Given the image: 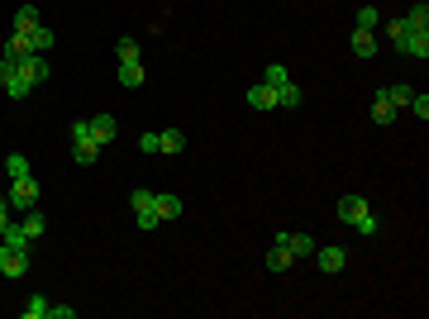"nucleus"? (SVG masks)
<instances>
[{"instance_id": "obj_17", "label": "nucleus", "mask_w": 429, "mask_h": 319, "mask_svg": "<svg viewBox=\"0 0 429 319\" xmlns=\"http://www.w3.org/2000/svg\"><path fill=\"white\" fill-rule=\"evenodd\" d=\"M29 29H38V10H33V5H19L15 10V33H29Z\"/></svg>"}, {"instance_id": "obj_2", "label": "nucleus", "mask_w": 429, "mask_h": 319, "mask_svg": "<svg viewBox=\"0 0 429 319\" xmlns=\"http://www.w3.org/2000/svg\"><path fill=\"white\" fill-rule=\"evenodd\" d=\"M5 200H10V210H33V205H38V181H33V172H29V176H19L15 186H10V195H5Z\"/></svg>"}, {"instance_id": "obj_15", "label": "nucleus", "mask_w": 429, "mask_h": 319, "mask_svg": "<svg viewBox=\"0 0 429 319\" xmlns=\"http://www.w3.org/2000/svg\"><path fill=\"white\" fill-rule=\"evenodd\" d=\"M19 229H24V239H43V234H48V220H43V215H38V210H29V220H24V224H19Z\"/></svg>"}, {"instance_id": "obj_23", "label": "nucleus", "mask_w": 429, "mask_h": 319, "mask_svg": "<svg viewBox=\"0 0 429 319\" xmlns=\"http://www.w3.org/2000/svg\"><path fill=\"white\" fill-rule=\"evenodd\" d=\"M158 139H162V153H181V148H186V134H181V129H167Z\"/></svg>"}, {"instance_id": "obj_33", "label": "nucleus", "mask_w": 429, "mask_h": 319, "mask_svg": "<svg viewBox=\"0 0 429 319\" xmlns=\"http://www.w3.org/2000/svg\"><path fill=\"white\" fill-rule=\"evenodd\" d=\"M48 315H53V319H77V310H72V305H53Z\"/></svg>"}, {"instance_id": "obj_34", "label": "nucleus", "mask_w": 429, "mask_h": 319, "mask_svg": "<svg viewBox=\"0 0 429 319\" xmlns=\"http://www.w3.org/2000/svg\"><path fill=\"white\" fill-rule=\"evenodd\" d=\"M5 224H10V200L0 195V229H5Z\"/></svg>"}, {"instance_id": "obj_3", "label": "nucleus", "mask_w": 429, "mask_h": 319, "mask_svg": "<svg viewBox=\"0 0 429 319\" xmlns=\"http://www.w3.org/2000/svg\"><path fill=\"white\" fill-rule=\"evenodd\" d=\"M396 48L406 53V58H420V63H425L429 58V29H411V24H406V33L396 38Z\"/></svg>"}, {"instance_id": "obj_28", "label": "nucleus", "mask_w": 429, "mask_h": 319, "mask_svg": "<svg viewBox=\"0 0 429 319\" xmlns=\"http://www.w3.org/2000/svg\"><path fill=\"white\" fill-rule=\"evenodd\" d=\"M115 53H120V63L139 58V38H120V43H115Z\"/></svg>"}, {"instance_id": "obj_5", "label": "nucleus", "mask_w": 429, "mask_h": 319, "mask_svg": "<svg viewBox=\"0 0 429 319\" xmlns=\"http://www.w3.org/2000/svg\"><path fill=\"white\" fill-rule=\"evenodd\" d=\"M367 215V195H344V200H339V224H358Z\"/></svg>"}, {"instance_id": "obj_6", "label": "nucleus", "mask_w": 429, "mask_h": 319, "mask_svg": "<svg viewBox=\"0 0 429 319\" xmlns=\"http://www.w3.org/2000/svg\"><path fill=\"white\" fill-rule=\"evenodd\" d=\"M91 134H95V144H100V148H110V144H115V134H120L115 114H95V119H91Z\"/></svg>"}, {"instance_id": "obj_1", "label": "nucleus", "mask_w": 429, "mask_h": 319, "mask_svg": "<svg viewBox=\"0 0 429 319\" xmlns=\"http://www.w3.org/2000/svg\"><path fill=\"white\" fill-rule=\"evenodd\" d=\"M272 243H282V248H286L291 257H296V262L315 257V248H319V243L310 239V234H296V229H277V239H272Z\"/></svg>"}, {"instance_id": "obj_13", "label": "nucleus", "mask_w": 429, "mask_h": 319, "mask_svg": "<svg viewBox=\"0 0 429 319\" xmlns=\"http://www.w3.org/2000/svg\"><path fill=\"white\" fill-rule=\"evenodd\" d=\"M153 210H158V220H176V215H181V200L167 195V191H158L153 195Z\"/></svg>"}, {"instance_id": "obj_7", "label": "nucleus", "mask_w": 429, "mask_h": 319, "mask_svg": "<svg viewBox=\"0 0 429 319\" xmlns=\"http://www.w3.org/2000/svg\"><path fill=\"white\" fill-rule=\"evenodd\" d=\"M353 58H377V29H353Z\"/></svg>"}, {"instance_id": "obj_25", "label": "nucleus", "mask_w": 429, "mask_h": 319, "mask_svg": "<svg viewBox=\"0 0 429 319\" xmlns=\"http://www.w3.org/2000/svg\"><path fill=\"white\" fill-rule=\"evenodd\" d=\"M77 144H95L91 119H77V124H72V148H77Z\"/></svg>"}, {"instance_id": "obj_11", "label": "nucleus", "mask_w": 429, "mask_h": 319, "mask_svg": "<svg viewBox=\"0 0 429 319\" xmlns=\"http://www.w3.org/2000/svg\"><path fill=\"white\" fill-rule=\"evenodd\" d=\"M115 77H120V86H129V91H134V86H143V63H139V58H129V63H120V72H115Z\"/></svg>"}, {"instance_id": "obj_19", "label": "nucleus", "mask_w": 429, "mask_h": 319, "mask_svg": "<svg viewBox=\"0 0 429 319\" xmlns=\"http://www.w3.org/2000/svg\"><path fill=\"white\" fill-rule=\"evenodd\" d=\"M411 86H406V81H396V86H386V100H391V105H396V110H406V105H411Z\"/></svg>"}, {"instance_id": "obj_4", "label": "nucleus", "mask_w": 429, "mask_h": 319, "mask_svg": "<svg viewBox=\"0 0 429 319\" xmlns=\"http://www.w3.org/2000/svg\"><path fill=\"white\" fill-rule=\"evenodd\" d=\"M315 267L324 271V276H339V271L349 267V253H344L339 243H329V248H315Z\"/></svg>"}, {"instance_id": "obj_27", "label": "nucleus", "mask_w": 429, "mask_h": 319, "mask_svg": "<svg viewBox=\"0 0 429 319\" xmlns=\"http://www.w3.org/2000/svg\"><path fill=\"white\" fill-rule=\"evenodd\" d=\"M263 81H268L272 91H277V86H282V81H291V72H286L282 63H272V67H268V77H263Z\"/></svg>"}, {"instance_id": "obj_16", "label": "nucleus", "mask_w": 429, "mask_h": 319, "mask_svg": "<svg viewBox=\"0 0 429 319\" xmlns=\"http://www.w3.org/2000/svg\"><path fill=\"white\" fill-rule=\"evenodd\" d=\"M406 24L411 29H429V0H415L411 10H406Z\"/></svg>"}, {"instance_id": "obj_21", "label": "nucleus", "mask_w": 429, "mask_h": 319, "mask_svg": "<svg viewBox=\"0 0 429 319\" xmlns=\"http://www.w3.org/2000/svg\"><path fill=\"white\" fill-rule=\"evenodd\" d=\"M381 24V10L377 5H363V10H358V19H353V29H377Z\"/></svg>"}, {"instance_id": "obj_9", "label": "nucleus", "mask_w": 429, "mask_h": 319, "mask_svg": "<svg viewBox=\"0 0 429 319\" xmlns=\"http://www.w3.org/2000/svg\"><path fill=\"white\" fill-rule=\"evenodd\" d=\"M301 86H296V81H282V86H277V110H301Z\"/></svg>"}, {"instance_id": "obj_18", "label": "nucleus", "mask_w": 429, "mask_h": 319, "mask_svg": "<svg viewBox=\"0 0 429 319\" xmlns=\"http://www.w3.org/2000/svg\"><path fill=\"white\" fill-rule=\"evenodd\" d=\"M5 172H10V181H19V176H29L33 167H29V158H24V153H10V158H5Z\"/></svg>"}, {"instance_id": "obj_22", "label": "nucleus", "mask_w": 429, "mask_h": 319, "mask_svg": "<svg viewBox=\"0 0 429 319\" xmlns=\"http://www.w3.org/2000/svg\"><path fill=\"white\" fill-rule=\"evenodd\" d=\"M72 158H77V167H91V162L100 158V144H77L72 148Z\"/></svg>"}, {"instance_id": "obj_32", "label": "nucleus", "mask_w": 429, "mask_h": 319, "mask_svg": "<svg viewBox=\"0 0 429 319\" xmlns=\"http://www.w3.org/2000/svg\"><path fill=\"white\" fill-rule=\"evenodd\" d=\"M10 77H15V58H0V86H5Z\"/></svg>"}, {"instance_id": "obj_10", "label": "nucleus", "mask_w": 429, "mask_h": 319, "mask_svg": "<svg viewBox=\"0 0 429 319\" xmlns=\"http://www.w3.org/2000/svg\"><path fill=\"white\" fill-rule=\"evenodd\" d=\"M372 124H391V119H396V105H391V100H386V91H377V96H372Z\"/></svg>"}, {"instance_id": "obj_8", "label": "nucleus", "mask_w": 429, "mask_h": 319, "mask_svg": "<svg viewBox=\"0 0 429 319\" xmlns=\"http://www.w3.org/2000/svg\"><path fill=\"white\" fill-rule=\"evenodd\" d=\"M248 105L253 110H277V91H272L268 81H258V86H248Z\"/></svg>"}, {"instance_id": "obj_29", "label": "nucleus", "mask_w": 429, "mask_h": 319, "mask_svg": "<svg viewBox=\"0 0 429 319\" xmlns=\"http://www.w3.org/2000/svg\"><path fill=\"white\" fill-rule=\"evenodd\" d=\"M353 229H358V234H367V239H372V234H377V229H381V220H377V215H372V210H367V215H363V220H358V224H353Z\"/></svg>"}, {"instance_id": "obj_26", "label": "nucleus", "mask_w": 429, "mask_h": 319, "mask_svg": "<svg viewBox=\"0 0 429 319\" xmlns=\"http://www.w3.org/2000/svg\"><path fill=\"white\" fill-rule=\"evenodd\" d=\"M406 110H411L415 119H429V96H425V91H415V96H411V105H406Z\"/></svg>"}, {"instance_id": "obj_12", "label": "nucleus", "mask_w": 429, "mask_h": 319, "mask_svg": "<svg viewBox=\"0 0 429 319\" xmlns=\"http://www.w3.org/2000/svg\"><path fill=\"white\" fill-rule=\"evenodd\" d=\"M0 91H5V96H10V100H24V96H29V91H33V81L24 77V72H19V67H15V77L5 81V86H0Z\"/></svg>"}, {"instance_id": "obj_30", "label": "nucleus", "mask_w": 429, "mask_h": 319, "mask_svg": "<svg viewBox=\"0 0 429 319\" xmlns=\"http://www.w3.org/2000/svg\"><path fill=\"white\" fill-rule=\"evenodd\" d=\"M153 195H158V191H134V195H129V205H134V210H153Z\"/></svg>"}, {"instance_id": "obj_31", "label": "nucleus", "mask_w": 429, "mask_h": 319, "mask_svg": "<svg viewBox=\"0 0 429 319\" xmlns=\"http://www.w3.org/2000/svg\"><path fill=\"white\" fill-rule=\"evenodd\" d=\"M139 148H143V153H162V139H158V134H143Z\"/></svg>"}, {"instance_id": "obj_24", "label": "nucleus", "mask_w": 429, "mask_h": 319, "mask_svg": "<svg viewBox=\"0 0 429 319\" xmlns=\"http://www.w3.org/2000/svg\"><path fill=\"white\" fill-rule=\"evenodd\" d=\"M158 210H134V229H148V234H153V229H158Z\"/></svg>"}, {"instance_id": "obj_14", "label": "nucleus", "mask_w": 429, "mask_h": 319, "mask_svg": "<svg viewBox=\"0 0 429 319\" xmlns=\"http://www.w3.org/2000/svg\"><path fill=\"white\" fill-rule=\"evenodd\" d=\"M291 267H296V257L286 253L282 243H272L268 248V271H291Z\"/></svg>"}, {"instance_id": "obj_20", "label": "nucleus", "mask_w": 429, "mask_h": 319, "mask_svg": "<svg viewBox=\"0 0 429 319\" xmlns=\"http://www.w3.org/2000/svg\"><path fill=\"white\" fill-rule=\"evenodd\" d=\"M48 310H53V301H43V296H29L24 301V319H48Z\"/></svg>"}]
</instances>
